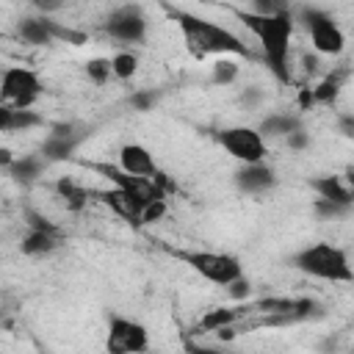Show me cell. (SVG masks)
<instances>
[{
  "label": "cell",
  "instance_id": "34",
  "mask_svg": "<svg viewBox=\"0 0 354 354\" xmlns=\"http://www.w3.org/2000/svg\"><path fill=\"white\" fill-rule=\"evenodd\" d=\"M188 354H230L224 348H213V346H199V343H188Z\"/></svg>",
  "mask_w": 354,
  "mask_h": 354
},
{
  "label": "cell",
  "instance_id": "16",
  "mask_svg": "<svg viewBox=\"0 0 354 354\" xmlns=\"http://www.w3.org/2000/svg\"><path fill=\"white\" fill-rule=\"evenodd\" d=\"M257 130L263 138H288L290 133L301 130V119L296 113H268Z\"/></svg>",
  "mask_w": 354,
  "mask_h": 354
},
{
  "label": "cell",
  "instance_id": "2",
  "mask_svg": "<svg viewBox=\"0 0 354 354\" xmlns=\"http://www.w3.org/2000/svg\"><path fill=\"white\" fill-rule=\"evenodd\" d=\"M169 14L180 25L183 39H185V47L196 58H205V55H216V58H224V55H249L246 44L232 30H227V28L210 22V19H202L196 14L180 11V8H169Z\"/></svg>",
  "mask_w": 354,
  "mask_h": 354
},
{
  "label": "cell",
  "instance_id": "37",
  "mask_svg": "<svg viewBox=\"0 0 354 354\" xmlns=\"http://www.w3.org/2000/svg\"><path fill=\"white\" fill-rule=\"evenodd\" d=\"M304 69L307 72H315L318 69V55H304Z\"/></svg>",
  "mask_w": 354,
  "mask_h": 354
},
{
  "label": "cell",
  "instance_id": "9",
  "mask_svg": "<svg viewBox=\"0 0 354 354\" xmlns=\"http://www.w3.org/2000/svg\"><path fill=\"white\" fill-rule=\"evenodd\" d=\"M102 30L122 44H141L147 39V17L138 6H119L105 19Z\"/></svg>",
  "mask_w": 354,
  "mask_h": 354
},
{
  "label": "cell",
  "instance_id": "38",
  "mask_svg": "<svg viewBox=\"0 0 354 354\" xmlns=\"http://www.w3.org/2000/svg\"><path fill=\"white\" fill-rule=\"evenodd\" d=\"M343 180H346V185H348V191H351V196H354V169H351V171H346V174H343Z\"/></svg>",
  "mask_w": 354,
  "mask_h": 354
},
{
  "label": "cell",
  "instance_id": "6",
  "mask_svg": "<svg viewBox=\"0 0 354 354\" xmlns=\"http://www.w3.org/2000/svg\"><path fill=\"white\" fill-rule=\"evenodd\" d=\"M299 19L307 28V36L313 41L315 55H340L346 50V33L335 22V17L326 14L324 8L304 6V8H299Z\"/></svg>",
  "mask_w": 354,
  "mask_h": 354
},
{
  "label": "cell",
  "instance_id": "19",
  "mask_svg": "<svg viewBox=\"0 0 354 354\" xmlns=\"http://www.w3.org/2000/svg\"><path fill=\"white\" fill-rule=\"evenodd\" d=\"M39 124H41V116L36 111H17L11 105H3L0 108V130L3 133L30 130V127H39Z\"/></svg>",
  "mask_w": 354,
  "mask_h": 354
},
{
  "label": "cell",
  "instance_id": "31",
  "mask_svg": "<svg viewBox=\"0 0 354 354\" xmlns=\"http://www.w3.org/2000/svg\"><path fill=\"white\" fill-rule=\"evenodd\" d=\"M227 290H230V296H232L235 301H241V299H246V296L252 293V282H249L246 277H241V279H235V282H232Z\"/></svg>",
  "mask_w": 354,
  "mask_h": 354
},
{
  "label": "cell",
  "instance_id": "13",
  "mask_svg": "<svg viewBox=\"0 0 354 354\" xmlns=\"http://www.w3.org/2000/svg\"><path fill=\"white\" fill-rule=\"evenodd\" d=\"M310 188L315 191L318 199H329V202H337L343 207H354V196H351V191L340 174H318L310 180Z\"/></svg>",
  "mask_w": 354,
  "mask_h": 354
},
{
  "label": "cell",
  "instance_id": "29",
  "mask_svg": "<svg viewBox=\"0 0 354 354\" xmlns=\"http://www.w3.org/2000/svg\"><path fill=\"white\" fill-rule=\"evenodd\" d=\"M155 102H158V94H155V91L138 88V91H133V94H130V105H133L136 111H149Z\"/></svg>",
  "mask_w": 354,
  "mask_h": 354
},
{
  "label": "cell",
  "instance_id": "36",
  "mask_svg": "<svg viewBox=\"0 0 354 354\" xmlns=\"http://www.w3.org/2000/svg\"><path fill=\"white\" fill-rule=\"evenodd\" d=\"M14 160H17V158H14V155H11V149H6V147H3V149H0V166H3V169H6V171H8V169H11V163H14Z\"/></svg>",
  "mask_w": 354,
  "mask_h": 354
},
{
  "label": "cell",
  "instance_id": "26",
  "mask_svg": "<svg viewBox=\"0 0 354 354\" xmlns=\"http://www.w3.org/2000/svg\"><path fill=\"white\" fill-rule=\"evenodd\" d=\"M313 213L318 216V218H340V216H346V213H351V207H343V205H337V202H329V199H318L315 196V202H313Z\"/></svg>",
  "mask_w": 354,
  "mask_h": 354
},
{
  "label": "cell",
  "instance_id": "4",
  "mask_svg": "<svg viewBox=\"0 0 354 354\" xmlns=\"http://www.w3.org/2000/svg\"><path fill=\"white\" fill-rule=\"evenodd\" d=\"M174 257H180L185 266H191L202 279L230 288L235 279L243 277V266L235 254L227 252H205V249H171Z\"/></svg>",
  "mask_w": 354,
  "mask_h": 354
},
{
  "label": "cell",
  "instance_id": "28",
  "mask_svg": "<svg viewBox=\"0 0 354 354\" xmlns=\"http://www.w3.org/2000/svg\"><path fill=\"white\" fill-rule=\"evenodd\" d=\"M166 210H169L166 199L147 202V205H144V213H141V224H155V221H160V218L166 216Z\"/></svg>",
  "mask_w": 354,
  "mask_h": 354
},
{
  "label": "cell",
  "instance_id": "10",
  "mask_svg": "<svg viewBox=\"0 0 354 354\" xmlns=\"http://www.w3.org/2000/svg\"><path fill=\"white\" fill-rule=\"evenodd\" d=\"M232 183L241 194H249V196H257V194H266L277 185V171L263 160V163H252V166H241L235 174H232Z\"/></svg>",
  "mask_w": 354,
  "mask_h": 354
},
{
  "label": "cell",
  "instance_id": "24",
  "mask_svg": "<svg viewBox=\"0 0 354 354\" xmlns=\"http://www.w3.org/2000/svg\"><path fill=\"white\" fill-rule=\"evenodd\" d=\"M86 77L94 83V86H105L111 77H113V69H111V58H88L86 66H83Z\"/></svg>",
  "mask_w": 354,
  "mask_h": 354
},
{
  "label": "cell",
  "instance_id": "18",
  "mask_svg": "<svg viewBox=\"0 0 354 354\" xmlns=\"http://www.w3.org/2000/svg\"><path fill=\"white\" fill-rule=\"evenodd\" d=\"M44 166H47V160H44L41 155H19V158L11 163L8 174L14 177V183H19V185H30V183H36V180L41 177Z\"/></svg>",
  "mask_w": 354,
  "mask_h": 354
},
{
  "label": "cell",
  "instance_id": "3",
  "mask_svg": "<svg viewBox=\"0 0 354 354\" xmlns=\"http://www.w3.org/2000/svg\"><path fill=\"white\" fill-rule=\"evenodd\" d=\"M290 263H293V268H299L301 274H307L313 279L354 282V266H351L346 249H340L337 243H329V241L307 243L304 249H299L293 254Z\"/></svg>",
  "mask_w": 354,
  "mask_h": 354
},
{
  "label": "cell",
  "instance_id": "5",
  "mask_svg": "<svg viewBox=\"0 0 354 354\" xmlns=\"http://www.w3.org/2000/svg\"><path fill=\"white\" fill-rule=\"evenodd\" d=\"M216 144L241 166H252V163H263L268 155L266 138L260 136L257 127L249 124H232V127H221L216 133Z\"/></svg>",
  "mask_w": 354,
  "mask_h": 354
},
{
  "label": "cell",
  "instance_id": "7",
  "mask_svg": "<svg viewBox=\"0 0 354 354\" xmlns=\"http://www.w3.org/2000/svg\"><path fill=\"white\" fill-rule=\"evenodd\" d=\"M44 83L39 77V72L28 69V66H6L0 75V97L3 105H11L17 111H30L36 105V100L41 97Z\"/></svg>",
  "mask_w": 354,
  "mask_h": 354
},
{
  "label": "cell",
  "instance_id": "21",
  "mask_svg": "<svg viewBox=\"0 0 354 354\" xmlns=\"http://www.w3.org/2000/svg\"><path fill=\"white\" fill-rule=\"evenodd\" d=\"M77 149V141H69V138H55V136H47L44 144H41V158L47 163H61V160H69Z\"/></svg>",
  "mask_w": 354,
  "mask_h": 354
},
{
  "label": "cell",
  "instance_id": "14",
  "mask_svg": "<svg viewBox=\"0 0 354 354\" xmlns=\"http://www.w3.org/2000/svg\"><path fill=\"white\" fill-rule=\"evenodd\" d=\"M17 36L30 47H50L55 41L53 19H47V17H25L17 25Z\"/></svg>",
  "mask_w": 354,
  "mask_h": 354
},
{
  "label": "cell",
  "instance_id": "32",
  "mask_svg": "<svg viewBox=\"0 0 354 354\" xmlns=\"http://www.w3.org/2000/svg\"><path fill=\"white\" fill-rule=\"evenodd\" d=\"M260 100H263L260 86H246V88H243V94H241L243 108H254V105H260Z\"/></svg>",
  "mask_w": 354,
  "mask_h": 354
},
{
  "label": "cell",
  "instance_id": "23",
  "mask_svg": "<svg viewBox=\"0 0 354 354\" xmlns=\"http://www.w3.org/2000/svg\"><path fill=\"white\" fill-rule=\"evenodd\" d=\"M241 75V66L232 58H216L210 66V83L213 86H232Z\"/></svg>",
  "mask_w": 354,
  "mask_h": 354
},
{
  "label": "cell",
  "instance_id": "11",
  "mask_svg": "<svg viewBox=\"0 0 354 354\" xmlns=\"http://www.w3.org/2000/svg\"><path fill=\"white\" fill-rule=\"evenodd\" d=\"M102 199V205L111 207V213H116L119 218H124L127 224L133 227H141V213H144V202L130 194V191H122V188H108V191H100L97 194Z\"/></svg>",
  "mask_w": 354,
  "mask_h": 354
},
{
  "label": "cell",
  "instance_id": "27",
  "mask_svg": "<svg viewBox=\"0 0 354 354\" xmlns=\"http://www.w3.org/2000/svg\"><path fill=\"white\" fill-rule=\"evenodd\" d=\"M25 224H28V230H41V232H58V227L44 216V213H39V210H25Z\"/></svg>",
  "mask_w": 354,
  "mask_h": 354
},
{
  "label": "cell",
  "instance_id": "25",
  "mask_svg": "<svg viewBox=\"0 0 354 354\" xmlns=\"http://www.w3.org/2000/svg\"><path fill=\"white\" fill-rule=\"evenodd\" d=\"M337 94H340V77H335V75L324 77V80H321V83L313 88L315 102H332Z\"/></svg>",
  "mask_w": 354,
  "mask_h": 354
},
{
  "label": "cell",
  "instance_id": "8",
  "mask_svg": "<svg viewBox=\"0 0 354 354\" xmlns=\"http://www.w3.org/2000/svg\"><path fill=\"white\" fill-rule=\"evenodd\" d=\"M105 351L108 354H147L149 351L147 326L124 315H111L108 335H105Z\"/></svg>",
  "mask_w": 354,
  "mask_h": 354
},
{
  "label": "cell",
  "instance_id": "22",
  "mask_svg": "<svg viewBox=\"0 0 354 354\" xmlns=\"http://www.w3.org/2000/svg\"><path fill=\"white\" fill-rule=\"evenodd\" d=\"M111 69L116 80H130L138 72V55L133 50H119L111 55Z\"/></svg>",
  "mask_w": 354,
  "mask_h": 354
},
{
  "label": "cell",
  "instance_id": "12",
  "mask_svg": "<svg viewBox=\"0 0 354 354\" xmlns=\"http://www.w3.org/2000/svg\"><path fill=\"white\" fill-rule=\"evenodd\" d=\"M119 169L124 174H133V177H147L152 180L158 174V163L152 158V152L144 147V144H124L119 149Z\"/></svg>",
  "mask_w": 354,
  "mask_h": 354
},
{
  "label": "cell",
  "instance_id": "35",
  "mask_svg": "<svg viewBox=\"0 0 354 354\" xmlns=\"http://www.w3.org/2000/svg\"><path fill=\"white\" fill-rule=\"evenodd\" d=\"M299 105H301L304 111H307L310 105H315V97H313V88H301V91H299Z\"/></svg>",
  "mask_w": 354,
  "mask_h": 354
},
{
  "label": "cell",
  "instance_id": "15",
  "mask_svg": "<svg viewBox=\"0 0 354 354\" xmlns=\"http://www.w3.org/2000/svg\"><path fill=\"white\" fill-rule=\"evenodd\" d=\"M61 246L58 232H41V230H28L25 238L19 241V252L25 257H47Z\"/></svg>",
  "mask_w": 354,
  "mask_h": 354
},
{
  "label": "cell",
  "instance_id": "33",
  "mask_svg": "<svg viewBox=\"0 0 354 354\" xmlns=\"http://www.w3.org/2000/svg\"><path fill=\"white\" fill-rule=\"evenodd\" d=\"M337 130L348 138H354V113H340L337 116Z\"/></svg>",
  "mask_w": 354,
  "mask_h": 354
},
{
  "label": "cell",
  "instance_id": "17",
  "mask_svg": "<svg viewBox=\"0 0 354 354\" xmlns=\"http://www.w3.org/2000/svg\"><path fill=\"white\" fill-rule=\"evenodd\" d=\"M243 313H246V307H213V310H207L199 318L196 329H202V332H221L227 326H235L243 318Z\"/></svg>",
  "mask_w": 354,
  "mask_h": 354
},
{
  "label": "cell",
  "instance_id": "1",
  "mask_svg": "<svg viewBox=\"0 0 354 354\" xmlns=\"http://www.w3.org/2000/svg\"><path fill=\"white\" fill-rule=\"evenodd\" d=\"M241 22L254 33V39L260 41V50H263V58L271 69V75L282 83L290 80V61H288V53H290V33H293V17L290 11H279L274 17H257L252 11H238Z\"/></svg>",
  "mask_w": 354,
  "mask_h": 354
},
{
  "label": "cell",
  "instance_id": "30",
  "mask_svg": "<svg viewBox=\"0 0 354 354\" xmlns=\"http://www.w3.org/2000/svg\"><path fill=\"white\" fill-rule=\"evenodd\" d=\"M285 144H288V149H293V152H301V149H307V147H310V133L301 127V130L290 133V136L285 138Z\"/></svg>",
  "mask_w": 354,
  "mask_h": 354
},
{
  "label": "cell",
  "instance_id": "20",
  "mask_svg": "<svg viewBox=\"0 0 354 354\" xmlns=\"http://www.w3.org/2000/svg\"><path fill=\"white\" fill-rule=\"evenodd\" d=\"M55 191H58V196L66 202V207L69 210H83L86 207V202H88V191L75 180V177H58V183H55Z\"/></svg>",
  "mask_w": 354,
  "mask_h": 354
}]
</instances>
